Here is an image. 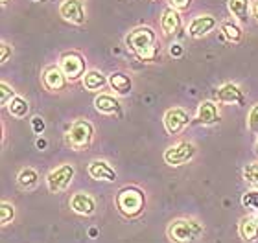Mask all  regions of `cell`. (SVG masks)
Listing matches in <instances>:
<instances>
[{
    "mask_svg": "<svg viewBox=\"0 0 258 243\" xmlns=\"http://www.w3.org/2000/svg\"><path fill=\"white\" fill-rule=\"evenodd\" d=\"M125 46L133 52L139 59L142 61H155L157 57V33L151 26H139L133 28L131 32L125 35Z\"/></svg>",
    "mask_w": 258,
    "mask_h": 243,
    "instance_id": "6da1fadb",
    "label": "cell"
},
{
    "mask_svg": "<svg viewBox=\"0 0 258 243\" xmlns=\"http://www.w3.org/2000/svg\"><path fill=\"white\" fill-rule=\"evenodd\" d=\"M114 205L116 210L125 219H135L146 210V194L139 186H124L114 195Z\"/></svg>",
    "mask_w": 258,
    "mask_h": 243,
    "instance_id": "7a4b0ae2",
    "label": "cell"
},
{
    "mask_svg": "<svg viewBox=\"0 0 258 243\" xmlns=\"http://www.w3.org/2000/svg\"><path fill=\"white\" fill-rule=\"evenodd\" d=\"M203 234L205 225L198 217H177L166 228V236L172 243H196Z\"/></svg>",
    "mask_w": 258,
    "mask_h": 243,
    "instance_id": "3957f363",
    "label": "cell"
},
{
    "mask_svg": "<svg viewBox=\"0 0 258 243\" xmlns=\"http://www.w3.org/2000/svg\"><path fill=\"white\" fill-rule=\"evenodd\" d=\"M94 125L91 120L87 118H76L69 125V129L64 133V144L72 149V151H85L92 146L94 142Z\"/></svg>",
    "mask_w": 258,
    "mask_h": 243,
    "instance_id": "277c9868",
    "label": "cell"
},
{
    "mask_svg": "<svg viewBox=\"0 0 258 243\" xmlns=\"http://www.w3.org/2000/svg\"><path fill=\"white\" fill-rule=\"evenodd\" d=\"M57 65L61 66V70L64 72V76L69 77L70 83L80 81L87 72V59L83 57L81 52H78V50L63 52V54L59 55Z\"/></svg>",
    "mask_w": 258,
    "mask_h": 243,
    "instance_id": "5b68a950",
    "label": "cell"
},
{
    "mask_svg": "<svg viewBox=\"0 0 258 243\" xmlns=\"http://www.w3.org/2000/svg\"><path fill=\"white\" fill-rule=\"evenodd\" d=\"M74 175H76L74 164H70V162L59 164V166L54 168L46 175V188H48L50 194H61V192L70 188V184L74 181Z\"/></svg>",
    "mask_w": 258,
    "mask_h": 243,
    "instance_id": "8992f818",
    "label": "cell"
},
{
    "mask_svg": "<svg viewBox=\"0 0 258 243\" xmlns=\"http://www.w3.org/2000/svg\"><path fill=\"white\" fill-rule=\"evenodd\" d=\"M196 153H198V147L192 140H179L164 151V162L172 168L183 166L194 160Z\"/></svg>",
    "mask_w": 258,
    "mask_h": 243,
    "instance_id": "52a82bcc",
    "label": "cell"
},
{
    "mask_svg": "<svg viewBox=\"0 0 258 243\" xmlns=\"http://www.w3.org/2000/svg\"><path fill=\"white\" fill-rule=\"evenodd\" d=\"M164 129H166L168 135H179L181 131H184V127L192 122V114H190L188 109L184 107H172L164 113Z\"/></svg>",
    "mask_w": 258,
    "mask_h": 243,
    "instance_id": "ba28073f",
    "label": "cell"
},
{
    "mask_svg": "<svg viewBox=\"0 0 258 243\" xmlns=\"http://www.w3.org/2000/svg\"><path fill=\"white\" fill-rule=\"evenodd\" d=\"M41 81H43V87L48 92H63L67 89L70 81L69 77L64 76V72L61 70V66L55 63V65H48L44 66L43 74H41Z\"/></svg>",
    "mask_w": 258,
    "mask_h": 243,
    "instance_id": "9c48e42d",
    "label": "cell"
},
{
    "mask_svg": "<svg viewBox=\"0 0 258 243\" xmlns=\"http://www.w3.org/2000/svg\"><path fill=\"white\" fill-rule=\"evenodd\" d=\"M69 206L74 214H78V216H85V217L96 214V208H98L94 195L89 194V192H83V190L74 192V194L70 195Z\"/></svg>",
    "mask_w": 258,
    "mask_h": 243,
    "instance_id": "30bf717a",
    "label": "cell"
},
{
    "mask_svg": "<svg viewBox=\"0 0 258 243\" xmlns=\"http://www.w3.org/2000/svg\"><path fill=\"white\" fill-rule=\"evenodd\" d=\"M59 15L63 21L81 26L87 22V13L83 0H61L59 4Z\"/></svg>",
    "mask_w": 258,
    "mask_h": 243,
    "instance_id": "8fae6325",
    "label": "cell"
},
{
    "mask_svg": "<svg viewBox=\"0 0 258 243\" xmlns=\"http://www.w3.org/2000/svg\"><path fill=\"white\" fill-rule=\"evenodd\" d=\"M218 26V19L210 13H203V15L194 17L190 21L186 32L192 39H203L205 35H209L210 32H214V28Z\"/></svg>",
    "mask_w": 258,
    "mask_h": 243,
    "instance_id": "7c38bea8",
    "label": "cell"
},
{
    "mask_svg": "<svg viewBox=\"0 0 258 243\" xmlns=\"http://www.w3.org/2000/svg\"><path fill=\"white\" fill-rule=\"evenodd\" d=\"M221 113H220V105L214 100H205L198 105V111H196V122L201 125H216L220 122Z\"/></svg>",
    "mask_w": 258,
    "mask_h": 243,
    "instance_id": "4fadbf2b",
    "label": "cell"
},
{
    "mask_svg": "<svg viewBox=\"0 0 258 243\" xmlns=\"http://www.w3.org/2000/svg\"><path fill=\"white\" fill-rule=\"evenodd\" d=\"M87 173L94 181H105V183H114L116 181V170L103 158H94V160L89 162Z\"/></svg>",
    "mask_w": 258,
    "mask_h": 243,
    "instance_id": "5bb4252c",
    "label": "cell"
},
{
    "mask_svg": "<svg viewBox=\"0 0 258 243\" xmlns=\"http://www.w3.org/2000/svg\"><path fill=\"white\" fill-rule=\"evenodd\" d=\"M94 109L102 114H114V116H122V105L116 94H109V92H100L94 98Z\"/></svg>",
    "mask_w": 258,
    "mask_h": 243,
    "instance_id": "9a60e30c",
    "label": "cell"
},
{
    "mask_svg": "<svg viewBox=\"0 0 258 243\" xmlns=\"http://www.w3.org/2000/svg\"><path fill=\"white\" fill-rule=\"evenodd\" d=\"M214 98L218 103H229V105H234V103L243 105V102H245V100H243V91L240 89V85L232 83V81L223 83V85L216 91Z\"/></svg>",
    "mask_w": 258,
    "mask_h": 243,
    "instance_id": "2e32d148",
    "label": "cell"
},
{
    "mask_svg": "<svg viewBox=\"0 0 258 243\" xmlns=\"http://www.w3.org/2000/svg\"><path fill=\"white\" fill-rule=\"evenodd\" d=\"M183 28V17H181V11L173 10V8H166L161 15V30L166 37H172V35H177L179 30Z\"/></svg>",
    "mask_w": 258,
    "mask_h": 243,
    "instance_id": "e0dca14e",
    "label": "cell"
},
{
    "mask_svg": "<svg viewBox=\"0 0 258 243\" xmlns=\"http://www.w3.org/2000/svg\"><path fill=\"white\" fill-rule=\"evenodd\" d=\"M227 8L232 19L240 24H245L253 17V0H227Z\"/></svg>",
    "mask_w": 258,
    "mask_h": 243,
    "instance_id": "ac0fdd59",
    "label": "cell"
},
{
    "mask_svg": "<svg viewBox=\"0 0 258 243\" xmlns=\"http://www.w3.org/2000/svg\"><path fill=\"white\" fill-rule=\"evenodd\" d=\"M81 85H83L85 91L102 92L109 85V77H105V74L100 72L98 68H89L85 72V76L81 77Z\"/></svg>",
    "mask_w": 258,
    "mask_h": 243,
    "instance_id": "d6986e66",
    "label": "cell"
},
{
    "mask_svg": "<svg viewBox=\"0 0 258 243\" xmlns=\"http://www.w3.org/2000/svg\"><path fill=\"white\" fill-rule=\"evenodd\" d=\"M109 87L116 96H129L133 91V79L125 72H113L109 76Z\"/></svg>",
    "mask_w": 258,
    "mask_h": 243,
    "instance_id": "ffe728a7",
    "label": "cell"
},
{
    "mask_svg": "<svg viewBox=\"0 0 258 243\" xmlns=\"http://www.w3.org/2000/svg\"><path fill=\"white\" fill-rule=\"evenodd\" d=\"M238 234L245 243H256L258 241V221L253 214L243 216L238 223Z\"/></svg>",
    "mask_w": 258,
    "mask_h": 243,
    "instance_id": "44dd1931",
    "label": "cell"
},
{
    "mask_svg": "<svg viewBox=\"0 0 258 243\" xmlns=\"http://www.w3.org/2000/svg\"><path fill=\"white\" fill-rule=\"evenodd\" d=\"M220 30L223 33V37L232 44H240L243 39V30L240 26L238 21H232V19H225V21L220 24Z\"/></svg>",
    "mask_w": 258,
    "mask_h": 243,
    "instance_id": "7402d4cb",
    "label": "cell"
},
{
    "mask_svg": "<svg viewBox=\"0 0 258 243\" xmlns=\"http://www.w3.org/2000/svg\"><path fill=\"white\" fill-rule=\"evenodd\" d=\"M17 184H19V188L24 190V192H32V190H35L39 184L37 170H33V168H30V166L22 168L21 172H19V175H17Z\"/></svg>",
    "mask_w": 258,
    "mask_h": 243,
    "instance_id": "603a6c76",
    "label": "cell"
},
{
    "mask_svg": "<svg viewBox=\"0 0 258 243\" xmlns=\"http://www.w3.org/2000/svg\"><path fill=\"white\" fill-rule=\"evenodd\" d=\"M6 109H8V113H10L13 118L22 120V118H26L28 113H30V103H28L26 98H22V96H19V94H17V96L11 100L10 105H8Z\"/></svg>",
    "mask_w": 258,
    "mask_h": 243,
    "instance_id": "cb8c5ba5",
    "label": "cell"
},
{
    "mask_svg": "<svg viewBox=\"0 0 258 243\" xmlns=\"http://www.w3.org/2000/svg\"><path fill=\"white\" fill-rule=\"evenodd\" d=\"M15 214H17V210L13 203H10V201H2V203H0V225H2V227L15 221Z\"/></svg>",
    "mask_w": 258,
    "mask_h": 243,
    "instance_id": "d4e9b609",
    "label": "cell"
},
{
    "mask_svg": "<svg viewBox=\"0 0 258 243\" xmlns=\"http://www.w3.org/2000/svg\"><path fill=\"white\" fill-rule=\"evenodd\" d=\"M243 179H245L253 188L258 190V162H249L247 166L243 168Z\"/></svg>",
    "mask_w": 258,
    "mask_h": 243,
    "instance_id": "484cf974",
    "label": "cell"
},
{
    "mask_svg": "<svg viewBox=\"0 0 258 243\" xmlns=\"http://www.w3.org/2000/svg\"><path fill=\"white\" fill-rule=\"evenodd\" d=\"M15 96H17L15 89H13L10 83L2 81V83H0V105H2V107H8V105H10V102Z\"/></svg>",
    "mask_w": 258,
    "mask_h": 243,
    "instance_id": "4316f807",
    "label": "cell"
},
{
    "mask_svg": "<svg viewBox=\"0 0 258 243\" xmlns=\"http://www.w3.org/2000/svg\"><path fill=\"white\" fill-rule=\"evenodd\" d=\"M247 125H249V131L258 135V103H254L251 111L247 114Z\"/></svg>",
    "mask_w": 258,
    "mask_h": 243,
    "instance_id": "83f0119b",
    "label": "cell"
},
{
    "mask_svg": "<svg viewBox=\"0 0 258 243\" xmlns=\"http://www.w3.org/2000/svg\"><path fill=\"white\" fill-rule=\"evenodd\" d=\"M242 205L247 206V208H253V210H258V192H247L243 194L242 197Z\"/></svg>",
    "mask_w": 258,
    "mask_h": 243,
    "instance_id": "f1b7e54d",
    "label": "cell"
},
{
    "mask_svg": "<svg viewBox=\"0 0 258 243\" xmlns=\"http://www.w3.org/2000/svg\"><path fill=\"white\" fill-rule=\"evenodd\" d=\"M166 2H168V8H173V10L177 11H186L192 6V0H166Z\"/></svg>",
    "mask_w": 258,
    "mask_h": 243,
    "instance_id": "f546056e",
    "label": "cell"
},
{
    "mask_svg": "<svg viewBox=\"0 0 258 243\" xmlns=\"http://www.w3.org/2000/svg\"><path fill=\"white\" fill-rule=\"evenodd\" d=\"M11 54H13V48H11L6 41H2V43H0V63H2V65H6V63H8V59L11 57Z\"/></svg>",
    "mask_w": 258,
    "mask_h": 243,
    "instance_id": "4dcf8cb0",
    "label": "cell"
},
{
    "mask_svg": "<svg viewBox=\"0 0 258 243\" xmlns=\"http://www.w3.org/2000/svg\"><path fill=\"white\" fill-rule=\"evenodd\" d=\"M32 125H33V131H35L37 135H41V133L44 131V122L41 116H35V118L32 120Z\"/></svg>",
    "mask_w": 258,
    "mask_h": 243,
    "instance_id": "1f68e13d",
    "label": "cell"
},
{
    "mask_svg": "<svg viewBox=\"0 0 258 243\" xmlns=\"http://www.w3.org/2000/svg\"><path fill=\"white\" fill-rule=\"evenodd\" d=\"M170 54H172L173 57H179V55L183 54V48H181V46H179V44H173L172 48H170Z\"/></svg>",
    "mask_w": 258,
    "mask_h": 243,
    "instance_id": "d6a6232c",
    "label": "cell"
},
{
    "mask_svg": "<svg viewBox=\"0 0 258 243\" xmlns=\"http://www.w3.org/2000/svg\"><path fill=\"white\" fill-rule=\"evenodd\" d=\"M253 19L258 22V0H253Z\"/></svg>",
    "mask_w": 258,
    "mask_h": 243,
    "instance_id": "836d02e7",
    "label": "cell"
},
{
    "mask_svg": "<svg viewBox=\"0 0 258 243\" xmlns=\"http://www.w3.org/2000/svg\"><path fill=\"white\" fill-rule=\"evenodd\" d=\"M46 146V142L44 140H37V147H44Z\"/></svg>",
    "mask_w": 258,
    "mask_h": 243,
    "instance_id": "e575fe53",
    "label": "cell"
},
{
    "mask_svg": "<svg viewBox=\"0 0 258 243\" xmlns=\"http://www.w3.org/2000/svg\"><path fill=\"white\" fill-rule=\"evenodd\" d=\"M0 2H2V6H4V8H6V6H8V4H10V2H11V0H0Z\"/></svg>",
    "mask_w": 258,
    "mask_h": 243,
    "instance_id": "d590c367",
    "label": "cell"
},
{
    "mask_svg": "<svg viewBox=\"0 0 258 243\" xmlns=\"http://www.w3.org/2000/svg\"><path fill=\"white\" fill-rule=\"evenodd\" d=\"M254 153L258 155V138H256V144H254Z\"/></svg>",
    "mask_w": 258,
    "mask_h": 243,
    "instance_id": "8d00e7d4",
    "label": "cell"
},
{
    "mask_svg": "<svg viewBox=\"0 0 258 243\" xmlns=\"http://www.w3.org/2000/svg\"><path fill=\"white\" fill-rule=\"evenodd\" d=\"M254 217H256V221H258V214H254Z\"/></svg>",
    "mask_w": 258,
    "mask_h": 243,
    "instance_id": "74e56055",
    "label": "cell"
}]
</instances>
